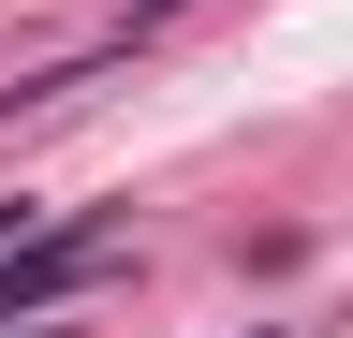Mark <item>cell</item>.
Listing matches in <instances>:
<instances>
[{
    "instance_id": "cell-1",
    "label": "cell",
    "mask_w": 353,
    "mask_h": 338,
    "mask_svg": "<svg viewBox=\"0 0 353 338\" xmlns=\"http://www.w3.org/2000/svg\"><path fill=\"white\" fill-rule=\"evenodd\" d=\"M103 250H118V221H44L30 250H0V324H59L74 309V279H103Z\"/></svg>"
}]
</instances>
